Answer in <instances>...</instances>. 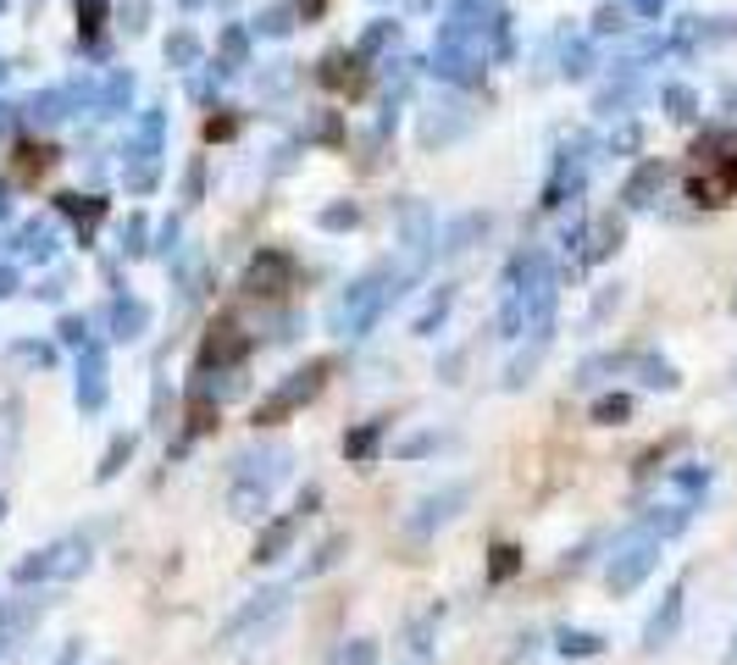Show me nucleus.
<instances>
[{
	"label": "nucleus",
	"instance_id": "obj_18",
	"mask_svg": "<svg viewBox=\"0 0 737 665\" xmlns=\"http://www.w3.org/2000/svg\"><path fill=\"white\" fill-rule=\"evenodd\" d=\"M516 565H522V560H516V549H511V544H500V549H494V565H488V576H494V582H505Z\"/></svg>",
	"mask_w": 737,
	"mask_h": 665
},
{
	"label": "nucleus",
	"instance_id": "obj_9",
	"mask_svg": "<svg viewBox=\"0 0 737 665\" xmlns=\"http://www.w3.org/2000/svg\"><path fill=\"white\" fill-rule=\"evenodd\" d=\"M710 482H715V466H710V460H688V466H677V471H671V488H677V493H688V499H699Z\"/></svg>",
	"mask_w": 737,
	"mask_h": 665
},
{
	"label": "nucleus",
	"instance_id": "obj_19",
	"mask_svg": "<svg viewBox=\"0 0 737 665\" xmlns=\"http://www.w3.org/2000/svg\"><path fill=\"white\" fill-rule=\"evenodd\" d=\"M78 660H84V643H67V649H61L50 665H78Z\"/></svg>",
	"mask_w": 737,
	"mask_h": 665
},
{
	"label": "nucleus",
	"instance_id": "obj_15",
	"mask_svg": "<svg viewBox=\"0 0 737 665\" xmlns=\"http://www.w3.org/2000/svg\"><path fill=\"white\" fill-rule=\"evenodd\" d=\"M377 439H383V422H366L361 433H350V439H344V455H350V460H372Z\"/></svg>",
	"mask_w": 737,
	"mask_h": 665
},
{
	"label": "nucleus",
	"instance_id": "obj_10",
	"mask_svg": "<svg viewBox=\"0 0 737 665\" xmlns=\"http://www.w3.org/2000/svg\"><path fill=\"white\" fill-rule=\"evenodd\" d=\"M294 533H300V522L294 516H283V522H272L261 538H256V560H278L289 544H294Z\"/></svg>",
	"mask_w": 737,
	"mask_h": 665
},
{
	"label": "nucleus",
	"instance_id": "obj_20",
	"mask_svg": "<svg viewBox=\"0 0 737 665\" xmlns=\"http://www.w3.org/2000/svg\"><path fill=\"white\" fill-rule=\"evenodd\" d=\"M732 660H737V638H732Z\"/></svg>",
	"mask_w": 737,
	"mask_h": 665
},
{
	"label": "nucleus",
	"instance_id": "obj_13",
	"mask_svg": "<svg viewBox=\"0 0 737 665\" xmlns=\"http://www.w3.org/2000/svg\"><path fill=\"white\" fill-rule=\"evenodd\" d=\"M632 416V394H605V399H594V422L599 428H621Z\"/></svg>",
	"mask_w": 737,
	"mask_h": 665
},
{
	"label": "nucleus",
	"instance_id": "obj_17",
	"mask_svg": "<svg viewBox=\"0 0 737 665\" xmlns=\"http://www.w3.org/2000/svg\"><path fill=\"white\" fill-rule=\"evenodd\" d=\"M372 660H377V643H366V638H361V643H350V649H339V654H334V665H372Z\"/></svg>",
	"mask_w": 737,
	"mask_h": 665
},
{
	"label": "nucleus",
	"instance_id": "obj_14",
	"mask_svg": "<svg viewBox=\"0 0 737 665\" xmlns=\"http://www.w3.org/2000/svg\"><path fill=\"white\" fill-rule=\"evenodd\" d=\"M344 549H350V538H344V533H339V538H327V544L316 549V560L305 565V576H321V571H334V565L344 560Z\"/></svg>",
	"mask_w": 737,
	"mask_h": 665
},
{
	"label": "nucleus",
	"instance_id": "obj_5",
	"mask_svg": "<svg viewBox=\"0 0 737 665\" xmlns=\"http://www.w3.org/2000/svg\"><path fill=\"white\" fill-rule=\"evenodd\" d=\"M682 616H688V588L677 582V588H666L660 610L648 616V627H643V649H648V654H654V649H666V643L682 632Z\"/></svg>",
	"mask_w": 737,
	"mask_h": 665
},
{
	"label": "nucleus",
	"instance_id": "obj_4",
	"mask_svg": "<svg viewBox=\"0 0 737 665\" xmlns=\"http://www.w3.org/2000/svg\"><path fill=\"white\" fill-rule=\"evenodd\" d=\"M316 388H321V366H305V372H294V377H289V383L272 394V399H261V405H256V422H261V428H267V422H283V416H289L294 405H305Z\"/></svg>",
	"mask_w": 737,
	"mask_h": 665
},
{
	"label": "nucleus",
	"instance_id": "obj_1",
	"mask_svg": "<svg viewBox=\"0 0 737 665\" xmlns=\"http://www.w3.org/2000/svg\"><path fill=\"white\" fill-rule=\"evenodd\" d=\"M654 565H660V538H654V533H632L627 544H621V555L610 560V571H605V582H610V594H632L637 588V582L654 571Z\"/></svg>",
	"mask_w": 737,
	"mask_h": 665
},
{
	"label": "nucleus",
	"instance_id": "obj_12",
	"mask_svg": "<svg viewBox=\"0 0 737 665\" xmlns=\"http://www.w3.org/2000/svg\"><path fill=\"white\" fill-rule=\"evenodd\" d=\"M637 372H643V388H660V394H671L682 377H677V366L671 361H660V355H643L637 361Z\"/></svg>",
	"mask_w": 737,
	"mask_h": 665
},
{
	"label": "nucleus",
	"instance_id": "obj_2",
	"mask_svg": "<svg viewBox=\"0 0 737 665\" xmlns=\"http://www.w3.org/2000/svg\"><path fill=\"white\" fill-rule=\"evenodd\" d=\"M78 565H90V544L84 538H61L50 549H39V560L17 565V582H45V576H78Z\"/></svg>",
	"mask_w": 737,
	"mask_h": 665
},
{
	"label": "nucleus",
	"instance_id": "obj_3",
	"mask_svg": "<svg viewBox=\"0 0 737 665\" xmlns=\"http://www.w3.org/2000/svg\"><path fill=\"white\" fill-rule=\"evenodd\" d=\"M283 610H289V588H261L250 605H244V610H238V616L222 627V643H238L244 632H267V627H272Z\"/></svg>",
	"mask_w": 737,
	"mask_h": 665
},
{
	"label": "nucleus",
	"instance_id": "obj_6",
	"mask_svg": "<svg viewBox=\"0 0 737 665\" xmlns=\"http://www.w3.org/2000/svg\"><path fill=\"white\" fill-rule=\"evenodd\" d=\"M460 505H466V488H460V482H455V488H444V493H433V499H422L417 516H411V533H417V538H428V533H433V527H444Z\"/></svg>",
	"mask_w": 737,
	"mask_h": 665
},
{
	"label": "nucleus",
	"instance_id": "obj_11",
	"mask_svg": "<svg viewBox=\"0 0 737 665\" xmlns=\"http://www.w3.org/2000/svg\"><path fill=\"white\" fill-rule=\"evenodd\" d=\"M554 649H560L565 660H594V654H605V638H599V632H571V627H565Z\"/></svg>",
	"mask_w": 737,
	"mask_h": 665
},
{
	"label": "nucleus",
	"instance_id": "obj_16",
	"mask_svg": "<svg viewBox=\"0 0 737 665\" xmlns=\"http://www.w3.org/2000/svg\"><path fill=\"white\" fill-rule=\"evenodd\" d=\"M128 455H133V439H112V450H106V460H101V477H117Z\"/></svg>",
	"mask_w": 737,
	"mask_h": 665
},
{
	"label": "nucleus",
	"instance_id": "obj_8",
	"mask_svg": "<svg viewBox=\"0 0 737 665\" xmlns=\"http://www.w3.org/2000/svg\"><path fill=\"white\" fill-rule=\"evenodd\" d=\"M693 527V505H654L648 516H643V533H654V538H677V533H688Z\"/></svg>",
	"mask_w": 737,
	"mask_h": 665
},
{
	"label": "nucleus",
	"instance_id": "obj_7",
	"mask_svg": "<svg viewBox=\"0 0 737 665\" xmlns=\"http://www.w3.org/2000/svg\"><path fill=\"white\" fill-rule=\"evenodd\" d=\"M244 350H250V339H244L233 322H222V327H211V339H206V355H200V361H206V366H211V361H217V366H233Z\"/></svg>",
	"mask_w": 737,
	"mask_h": 665
}]
</instances>
